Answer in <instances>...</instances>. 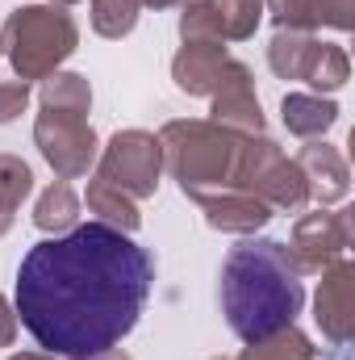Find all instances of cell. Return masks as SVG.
Masks as SVG:
<instances>
[{
    "instance_id": "cell-1",
    "label": "cell",
    "mask_w": 355,
    "mask_h": 360,
    "mask_svg": "<svg viewBox=\"0 0 355 360\" xmlns=\"http://www.w3.org/2000/svg\"><path fill=\"white\" fill-rule=\"evenodd\" d=\"M155 285V260L126 231L105 222L51 235L21 256L17 323L42 352L88 360L113 352L142 319Z\"/></svg>"
},
{
    "instance_id": "cell-2",
    "label": "cell",
    "mask_w": 355,
    "mask_h": 360,
    "mask_svg": "<svg viewBox=\"0 0 355 360\" xmlns=\"http://www.w3.org/2000/svg\"><path fill=\"white\" fill-rule=\"evenodd\" d=\"M217 306L226 327L251 344L297 323L305 306V285L280 239H247L230 248L217 272Z\"/></svg>"
},
{
    "instance_id": "cell-3",
    "label": "cell",
    "mask_w": 355,
    "mask_h": 360,
    "mask_svg": "<svg viewBox=\"0 0 355 360\" xmlns=\"http://www.w3.org/2000/svg\"><path fill=\"white\" fill-rule=\"evenodd\" d=\"M159 147L168 176L180 184L184 197L201 205L205 197H217L234 184L243 134H230L209 117H172L159 130Z\"/></svg>"
},
{
    "instance_id": "cell-4",
    "label": "cell",
    "mask_w": 355,
    "mask_h": 360,
    "mask_svg": "<svg viewBox=\"0 0 355 360\" xmlns=\"http://www.w3.org/2000/svg\"><path fill=\"white\" fill-rule=\"evenodd\" d=\"M0 46L17 72V80L55 76L80 46V25L63 4H21L0 25Z\"/></svg>"
},
{
    "instance_id": "cell-5",
    "label": "cell",
    "mask_w": 355,
    "mask_h": 360,
    "mask_svg": "<svg viewBox=\"0 0 355 360\" xmlns=\"http://www.w3.org/2000/svg\"><path fill=\"white\" fill-rule=\"evenodd\" d=\"M230 188H243V193H255L267 210H284V214H297L309 205V184L301 176L297 160H288L267 134H247L243 147H239V168H234V184Z\"/></svg>"
},
{
    "instance_id": "cell-6",
    "label": "cell",
    "mask_w": 355,
    "mask_h": 360,
    "mask_svg": "<svg viewBox=\"0 0 355 360\" xmlns=\"http://www.w3.org/2000/svg\"><path fill=\"white\" fill-rule=\"evenodd\" d=\"M96 176L109 180L113 188H121L134 201L155 197L159 176H163L159 134H151V130H117L96 155Z\"/></svg>"
},
{
    "instance_id": "cell-7",
    "label": "cell",
    "mask_w": 355,
    "mask_h": 360,
    "mask_svg": "<svg viewBox=\"0 0 355 360\" xmlns=\"http://www.w3.org/2000/svg\"><path fill=\"white\" fill-rule=\"evenodd\" d=\"M34 143L59 180L88 176L100 155V139H96L92 122L80 113H63V109H42L34 117Z\"/></svg>"
},
{
    "instance_id": "cell-8",
    "label": "cell",
    "mask_w": 355,
    "mask_h": 360,
    "mask_svg": "<svg viewBox=\"0 0 355 360\" xmlns=\"http://www.w3.org/2000/svg\"><path fill=\"white\" fill-rule=\"evenodd\" d=\"M297 272H322L339 260H347V248H351V210H314L305 218H297L293 226V239L284 243Z\"/></svg>"
},
{
    "instance_id": "cell-9",
    "label": "cell",
    "mask_w": 355,
    "mask_h": 360,
    "mask_svg": "<svg viewBox=\"0 0 355 360\" xmlns=\"http://www.w3.org/2000/svg\"><path fill=\"white\" fill-rule=\"evenodd\" d=\"M209 122H217L222 130L230 134H264V105L255 96V80H251V68L230 59L217 89L209 92Z\"/></svg>"
},
{
    "instance_id": "cell-10",
    "label": "cell",
    "mask_w": 355,
    "mask_h": 360,
    "mask_svg": "<svg viewBox=\"0 0 355 360\" xmlns=\"http://www.w3.org/2000/svg\"><path fill=\"white\" fill-rule=\"evenodd\" d=\"M351 289H355V264L339 260L330 269H322V285L314 293V323L322 327V335L343 348L351 344L355 331V306H351Z\"/></svg>"
},
{
    "instance_id": "cell-11",
    "label": "cell",
    "mask_w": 355,
    "mask_h": 360,
    "mask_svg": "<svg viewBox=\"0 0 355 360\" xmlns=\"http://www.w3.org/2000/svg\"><path fill=\"white\" fill-rule=\"evenodd\" d=\"M297 168L309 184V201L318 205H335L347 201L351 193V168L343 160L339 147H330L326 139H305V147L297 151Z\"/></svg>"
},
{
    "instance_id": "cell-12",
    "label": "cell",
    "mask_w": 355,
    "mask_h": 360,
    "mask_svg": "<svg viewBox=\"0 0 355 360\" xmlns=\"http://www.w3.org/2000/svg\"><path fill=\"white\" fill-rule=\"evenodd\" d=\"M230 55H226V42H213V38H188L172 59V80L180 92L188 96H209L217 89L222 72H226Z\"/></svg>"
},
{
    "instance_id": "cell-13",
    "label": "cell",
    "mask_w": 355,
    "mask_h": 360,
    "mask_svg": "<svg viewBox=\"0 0 355 360\" xmlns=\"http://www.w3.org/2000/svg\"><path fill=\"white\" fill-rule=\"evenodd\" d=\"M201 214L222 235H255V231H264L267 222H272V210L255 193H243V188H226L217 197H205Z\"/></svg>"
},
{
    "instance_id": "cell-14",
    "label": "cell",
    "mask_w": 355,
    "mask_h": 360,
    "mask_svg": "<svg viewBox=\"0 0 355 360\" xmlns=\"http://www.w3.org/2000/svg\"><path fill=\"white\" fill-rule=\"evenodd\" d=\"M280 122L297 139H322L339 122V105L330 96H322V92H284Z\"/></svg>"
},
{
    "instance_id": "cell-15",
    "label": "cell",
    "mask_w": 355,
    "mask_h": 360,
    "mask_svg": "<svg viewBox=\"0 0 355 360\" xmlns=\"http://www.w3.org/2000/svg\"><path fill=\"white\" fill-rule=\"evenodd\" d=\"M84 205H88V214H96V222H105V226H113V231L134 235V231L142 226V210H138V201L126 197L121 188H113L109 180H100V176L88 180Z\"/></svg>"
},
{
    "instance_id": "cell-16",
    "label": "cell",
    "mask_w": 355,
    "mask_h": 360,
    "mask_svg": "<svg viewBox=\"0 0 355 360\" xmlns=\"http://www.w3.org/2000/svg\"><path fill=\"white\" fill-rule=\"evenodd\" d=\"M322 38L314 34H297V30H276L272 42H267V68L280 76V80H305L309 72V59L318 51Z\"/></svg>"
},
{
    "instance_id": "cell-17",
    "label": "cell",
    "mask_w": 355,
    "mask_h": 360,
    "mask_svg": "<svg viewBox=\"0 0 355 360\" xmlns=\"http://www.w3.org/2000/svg\"><path fill=\"white\" fill-rule=\"evenodd\" d=\"M209 17L217 42H247L264 21V0H209Z\"/></svg>"
},
{
    "instance_id": "cell-18",
    "label": "cell",
    "mask_w": 355,
    "mask_h": 360,
    "mask_svg": "<svg viewBox=\"0 0 355 360\" xmlns=\"http://www.w3.org/2000/svg\"><path fill=\"white\" fill-rule=\"evenodd\" d=\"M34 226H38L42 235H67L72 226H80V197H76V188H72L67 180H55V184L38 197V205H34Z\"/></svg>"
},
{
    "instance_id": "cell-19",
    "label": "cell",
    "mask_w": 355,
    "mask_h": 360,
    "mask_svg": "<svg viewBox=\"0 0 355 360\" xmlns=\"http://www.w3.org/2000/svg\"><path fill=\"white\" fill-rule=\"evenodd\" d=\"M239 360H318V348H314V340L297 323H288V327L272 331L264 340H251L239 352Z\"/></svg>"
},
{
    "instance_id": "cell-20",
    "label": "cell",
    "mask_w": 355,
    "mask_h": 360,
    "mask_svg": "<svg viewBox=\"0 0 355 360\" xmlns=\"http://www.w3.org/2000/svg\"><path fill=\"white\" fill-rule=\"evenodd\" d=\"M38 101H42V109H63V113L88 117L92 113V84H88V76H80V72H55V76L42 80Z\"/></svg>"
},
{
    "instance_id": "cell-21",
    "label": "cell",
    "mask_w": 355,
    "mask_h": 360,
    "mask_svg": "<svg viewBox=\"0 0 355 360\" xmlns=\"http://www.w3.org/2000/svg\"><path fill=\"white\" fill-rule=\"evenodd\" d=\"M351 80V59L343 46L335 42H318L314 59H309V72H305V84L314 92H339Z\"/></svg>"
},
{
    "instance_id": "cell-22",
    "label": "cell",
    "mask_w": 355,
    "mask_h": 360,
    "mask_svg": "<svg viewBox=\"0 0 355 360\" xmlns=\"http://www.w3.org/2000/svg\"><path fill=\"white\" fill-rule=\"evenodd\" d=\"M264 13L276 21V30H297V34L322 30V0H264Z\"/></svg>"
},
{
    "instance_id": "cell-23",
    "label": "cell",
    "mask_w": 355,
    "mask_h": 360,
    "mask_svg": "<svg viewBox=\"0 0 355 360\" xmlns=\"http://www.w3.org/2000/svg\"><path fill=\"white\" fill-rule=\"evenodd\" d=\"M138 25V0H92V30L100 38H126Z\"/></svg>"
},
{
    "instance_id": "cell-24",
    "label": "cell",
    "mask_w": 355,
    "mask_h": 360,
    "mask_svg": "<svg viewBox=\"0 0 355 360\" xmlns=\"http://www.w3.org/2000/svg\"><path fill=\"white\" fill-rule=\"evenodd\" d=\"M34 193V168L21 155H0V210L17 214V205Z\"/></svg>"
},
{
    "instance_id": "cell-25",
    "label": "cell",
    "mask_w": 355,
    "mask_h": 360,
    "mask_svg": "<svg viewBox=\"0 0 355 360\" xmlns=\"http://www.w3.org/2000/svg\"><path fill=\"white\" fill-rule=\"evenodd\" d=\"M29 84L25 80H4L0 84V126H8V122H17L25 109H29Z\"/></svg>"
},
{
    "instance_id": "cell-26",
    "label": "cell",
    "mask_w": 355,
    "mask_h": 360,
    "mask_svg": "<svg viewBox=\"0 0 355 360\" xmlns=\"http://www.w3.org/2000/svg\"><path fill=\"white\" fill-rule=\"evenodd\" d=\"M351 13H355V0H322V25L326 30L347 34L351 30Z\"/></svg>"
},
{
    "instance_id": "cell-27",
    "label": "cell",
    "mask_w": 355,
    "mask_h": 360,
    "mask_svg": "<svg viewBox=\"0 0 355 360\" xmlns=\"http://www.w3.org/2000/svg\"><path fill=\"white\" fill-rule=\"evenodd\" d=\"M17 327H21V323H17V310H13L8 297L0 293V348H8V344L17 340Z\"/></svg>"
},
{
    "instance_id": "cell-28",
    "label": "cell",
    "mask_w": 355,
    "mask_h": 360,
    "mask_svg": "<svg viewBox=\"0 0 355 360\" xmlns=\"http://www.w3.org/2000/svg\"><path fill=\"white\" fill-rule=\"evenodd\" d=\"M8 360H63V356H51V352H13ZM88 360H130L121 348H113V352H100V356H88Z\"/></svg>"
},
{
    "instance_id": "cell-29",
    "label": "cell",
    "mask_w": 355,
    "mask_h": 360,
    "mask_svg": "<svg viewBox=\"0 0 355 360\" xmlns=\"http://www.w3.org/2000/svg\"><path fill=\"white\" fill-rule=\"evenodd\" d=\"M192 0H138V8H184Z\"/></svg>"
},
{
    "instance_id": "cell-30",
    "label": "cell",
    "mask_w": 355,
    "mask_h": 360,
    "mask_svg": "<svg viewBox=\"0 0 355 360\" xmlns=\"http://www.w3.org/2000/svg\"><path fill=\"white\" fill-rule=\"evenodd\" d=\"M8 231H13V214H8V210H0V239H4Z\"/></svg>"
},
{
    "instance_id": "cell-31",
    "label": "cell",
    "mask_w": 355,
    "mask_h": 360,
    "mask_svg": "<svg viewBox=\"0 0 355 360\" xmlns=\"http://www.w3.org/2000/svg\"><path fill=\"white\" fill-rule=\"evenodd\" d=\"M46 4H63L67 8V4H80V0H46Z\"/></svg>"
},
{
    "instance_id": "cell-32",
    "label": "cell",
    "mask_w": 355,
    "mask_h": 360,
    "mask_svg": "<svg viewBox=\"0 0 355 360\" xmlns=\"http://www.w3.org/2000/svg\"><path fill=\"white\" fill-rule=\"evenodd\" d=\"M213 360H230V356H213Z\"/></svg>"
},
{
    "instance_id": "cell-33",
    "label": "cell",
    "mask_w": 355,
    "mask_h": 360,
    "mask_svg": "<svg viewBox=\"0 0 355 360\" xmlns=\"http://www.w3.org/2000/svg\"><path fill=\"white\" fill-rule=\"evenodd\" d=\"M0 55H4V46H0Z\"/></svg>"
}]
</instances>
